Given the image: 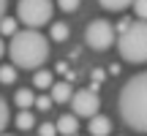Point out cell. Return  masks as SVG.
<instances>
[{"mask_svg":"<svg viewBox=\"0 0 147 136\" xmlns=\"http://www.w3.org/2000/svg\"><path fill=\"white\" fill-rule=\"evenodd\" d=\"M117 112L131 131L147 133V71L134 73L123 84L120 98H117Z\"/></svg>","mask_w":147,"mask_h":136,"instance_id":"6da1fadb","label":"cell"},{"mask_svg":"<svg viewBox=\"0 0 147 136\" xmlns=\"http://www.w3.org/2000/svg\"><path fill=\"white\" fill-rule=\"evenodd\" d=\"M8 57L16 68H41L49 57V41L41 30L25 27L11 36L8 44Z\"/></svg>","mask_w":147,"mask_h":136,"instance_id":"7a4b0ae2","label":"cell"},{"mask_svg":"<svg viewBox=\"0 0 147 136\" xmlns=\"http://www.w3.org/2000/svg\"><path fill=\"white\" fill-rule=\"evenodd\" d=\"M117 52L125 63H147V22L131 19L117 36Z\"/></svg>","mask_w":147,"mask_h":136,"instance_id":"3957f363","label":"cell"},{"mask_svg":"<svg viewBox=\"0 0 147 136\" xmlns=\"http://www.w3.org/2000/svg\"><path fill=\"white\" fill-rule=\"evenodd\" d=\"M52 11H55L52 0H19L16 3V19L22 25L38 30L41 25H47L52 19Z\"/></svg>","mask_w":147,"mask_h":136,"instance_id":"277c9868","label":"cell"},{"mask_svg":"<svg viewBox=\"0 0 147 136\" xmlns=\"http://www.w3.org/2000/svg\"><path fill=\"white\" fill-rule=\"evenodd\" d=\"M84 44L95 52H104L115 44V27L106 19H93L87 27H84Z\"/></svg>","mask_w":147,"mask_h":136,"instance_id":"5b68a950","label":"cell"},{"mask_svg":"<svg viewBox=\"0 0 147 136\" xmlns=\"http://www.w3.org/2000/svg\"><path fill=\"white\" fill-rule=\"evenodd\" d=\"M101 109V98L95 93V87H84V90H74L71 95V112L76 117H95Z\"/></svg>","mask_w":147,"mask_h":136,"instance_id":"8992f818","label":"cell"},{"mask_svg":"<svg viewBox=\"0 0 147 136\" xmlns=\"http://www.w3.org/2000/svg\"><path fill=\"white\" fill-rule=\"evenodd\" d=\"M55 125H57V133L60 136H76L79 133V117L65 112V114H60V120L55 123Z\"/></svg>","mask_w":147,"mask_h":136,"instance_id":"52a82bcc","label":"cell"},{"mask_svg":"<svg viewBox=\"0 0 147 136\" xmlns=\"http://www.w3.org/2000/svg\"><path fill=\"white\" fill-rule=\"evenodd\" d=\"M87 131L93 133V136H109L112 133V120H109V117H104V114H95V117H90Z\"/></svg>","mask_w":147,"mask_h":136,"instance_id":"ba28073f","label":"cell"},{"mask_svg":"<svg viewBox=\"0 0 147 136\" xmlns=\"http://www.w3.org/2000/svg\"><path fill=\"white\" fill-rule=\"evenodd\" d=\"M49 95H52L55 104H65V101H71V84L68 82H55L52 87H49Z\"/></svg>","mask_w":147,"mask_h":136,"instance_id":"9c48e42d","label":"cell"},{"mask_svg":"<svg viewBox=\"0 0 147 136\" xmlns=\"http://www.w3.org/2000/svg\"><path fill=\"white\" fill-rule=\"evenodd\" d=\"M52 84H55V76H52L49 68H38V71L33 73V87L36 90H49Z\"/></svg>","mask_w":147,"mask_h":136,"instance_id":"30bf717a","label":"cell"},{"mask_svg":"<svg viewBox=\"0 0 147 136\" xmlns=\"http://www.w3.org/2000/svg\"><path fill=\"white\" fill-rule=\"evenodd\" d=\"M16 128H19V131L36 128V114H33L30 109H19V114H16Z\"/></svg>","mask_w":147,"mask_h":136,"instance_id":"8fae6325","label":"cell"},{"mask_svg":"<svg viewBox=\"0 0 147 136\" xmlns=\"http://www.w3.org/2000/svg\"><path fill=\"white\" fill-rule=\"evenodd\" d=\"M14 101H16V106L19 109H30V106H36V95H33V90H16V95H14Z\"/></svg>","mask_w":147,"mask_h":136,"instance_id":"7c38bea8","label":"cell"},{"mask_svg":"<svg viewBox=\"0 0 147 136\" xmlns=\"http://www.w3.org/2000/svg\"><path fill=\"white\" fill-rule=\"evenodd\" d=\"M49 38H52V41H65V38H68V25H65V22H55V25L49 27Z\"/></svg>","mask_w":147,"mask_h":136,"instance_id":"4fadbf2b","label":"cell"},{"mask_svg":"<svg viewBox=\"0 0 147 136\" xmlns=\"http://www.w3.org/2000/svg\"><path fill=\"white\" fill-rule=\"evenodd\" d=\"M98 3L106 11H125L128 5H134V0H98Z\"/></svg>","mask_w":147,"mask_h":136,"instance_id":"5bb4252c","label":"cell"},{"mask_svg":"<svg viewBox=\"0 0 147 136\" xmlns=\"http://www.w3.org/2000/svg\"><path fill=\"white\" fill-rule=\"evenodd\" d=\"M0 82L3 84H14L16 82V68L14 65H3L0 68Z\"/></svg>","mask_w":147,"mask_h":136,"instance_id":"9a60e30c","label":"cell"},{"mask_svg":"<svg viewBox=\"0 0 147 136\" xmlns=\"http://www.w3.org/2000/svg\"><path fill=\"white\" fill-rule=\"evenodd\" d=\"M0 33H3V36H14L16 33V19L3 16V19H0Z\"/></svg>","mask_w":147,"mask_h":136,"instance_id":"2e32d148","label":"cell"},{"mask_svg":"<svg viewBox=\"0 0 147 136\" xmlns=\"http://www.w3.org/2000/svg\"><path fill=\"white\" fill-rule=\"evenodd\" d=\"M38 136H57V125L55 123H41L38 125Z\"/></svg>","mask_w":147,"mask_h":136,"instance_id":"e0dca14e","label":"cell"},{"mask_svg":"<svg viewBox=\"0 0 147 136\" xmlns=\"http://www.w3.org/2000/svg\"><path fill=\"white\" fill-rule=\"evenodd\" d=\"M5 125H8V104L0 98V133L5 131Z\"/></svg>","mask_w":147,"mask_h":136,"instance_id":"ac0fdd59","label":"cell"},{"mask_svg":"<svg viewBox=\"0 0 147 136\" xmlns=\"http://www.w3.org/2000/svg\"><path fill=\"white\" fill-rule=\"evenodd\" d=\"M52 104H55L52 95H38V98H36V109H38V112H47Z\"/></svg>","mask_w":147,"mask_h":136,"instance_id":"d6986e66","label":"cell"},{"mask_svg":"<svg viewBox=\"0 0 147 136\" xmlns=\"http://www.w3.org/2000/svg\"><path fill=\"white\" fill-rule=\"evenodd\" d=\"M134 11H136L139 19L147 22V0H134Z\"/></svg>","mask_w":147,"mask_h":136,"instance_id":"ffe728a7","label":"cell"},{"mask_svg":"<svg viewBox=\"0 0 147 136\" xmlns=\"http://www.w3.org/2000/svg\"><path fill=\"white\" fill-rule=\"evenodd\" d=\"M57 5L63 11H76L79 8V0H57Z\"/></svg>","mask_w":147,"mask_h":136,"instance_id":"44dd1931","label":"cell"},{"mask_svg":"<svg viewBox=\"0 0 147 136\" xmlns=\"http://www.w3.org/2000/svg\"><path fill=\"white\" fill-rule=\"evenodd\" d=\"M55 71H57V73H68V63H57Z\"/></svg>","mask_w":147,"mask_h":136,"instance_id":"7402d4cb","label":"cell"},{"mask_svg":"<svg viewBox=\"0 0 147 136\" xmlns=\"http://www.w3.org/2000/svg\"><path fill=\"white\" fill-rule=\"evenodd\" d=\"M5 3H8V0H0V19H3V14H5Z\"/></svg>","mask_w":147,"mask_h":136,"instance_id":"603a6c76","label":"cell"},{"mask_svg":"<svg viewBox=\"0 0 147 136\" xmlns=\"http://www.w3.org/2000/svg\"><path fill=\"white\" fill-rule=\"evenodd\" d=\"M5 55V44H3V38H0V57Z\"/></svg>","mask_w":147,"mask_h":136,"instance_id":"cb8c5ba5","label":"cell"},{"mask_svg":"<svg viewBox=\"0 0 147 136\" xmlns=\"http://www.w3.org/2000/svg\"><path fill=\"white\" fill-rule=\"evenodd\" d=\"M0 136H11V133H0Z\"/></svg>","mask_w":147,"mask_h":136,"instance_id":"d4e9b609","label":"cell"}]
</instances>
